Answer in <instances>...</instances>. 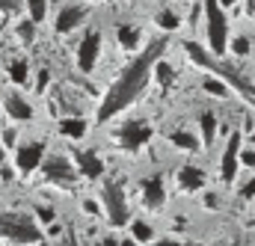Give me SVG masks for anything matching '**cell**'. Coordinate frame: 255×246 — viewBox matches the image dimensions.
Instances as JSON below:
<instances>
[{"label":"cell","mask_w":255,"mask_h":246,"mask_svg":"<svg viewBox=\"0 0 255 246\" xmlns=\"http://www.w3.org/2000/svg\"><path fill=\"white\" fill-rule=\"evenodd\" d=\"M163 51H166V39H151V42L145 45V51H139V57L119 74V80H116V83L110 86V92L104 95V101H101V107H98V122L113 119L116 113H122L125 107H130V104L142 95V89H145L151 71L157 68Z\"/></svg>","instance_id":"cell-1"},{"label":"cell","mask_w":255,"mask_h":246,"mask_svg":"<svg viewBox=\"0 0 255 246\" xmlns=\"http://www.w3.org/2000/svg\"><path fill=\"white\" fill-rule=\"evenodd\" d=\"M184 51H187V57H190L196 65H202V68H208L211 74H217L226 86H232L241 98H247L250 104L255 107V86L235 68V65H229V62H217L214 60V54L211 51H205L199 42H184Z\"/></svg>","instance_id":"cell-2"},{"label":"cell","mask_w":255,"mask_h":246,"mask_svg":"<svg viewBox=\"0 0 255 246\" xmlns=\"http://www.w3.org/2000/svg\"><path fill=\"white\" fill-rule=\"evenodd\" d=\"M0 238L9 241L12 246H30L42 241V232L27 214L6 211V214H0Z\"/></svg>","instance_id":"cell-3"},{"label":"cell","mask_w":255,"mask_h":246,"mask_svg":"<svg viewBox=\"0 0 255 246\" xmlns=\"http://www.w3.org/2000/svg\"><path fill=\"white\" fill-rule=\"evenodd\" d=\"M205 33H208V45L211 54H226L229 45V21L223 12L220 0H205Z\"/></svg>","instance_id":"cell-4"},{"label":"cell","mask_w":255,"mask_h":246,"mask_svg":"<svg viewBox=\"0 0 255 246\" xmlns=\"http://www.w3.org/2000/svg\"><path fill=\"white\" fill-rule=\"evenodd\" d=\"M101 202H104V211H107V220L113 226H128L130 223V208H128V199L122 193V187L116 181H104L101 187Z\"/></svg>","instance_id":"cell-5"},{"label":"cell","mask_w":255,"mask_h":246,"mask_svg":"<svg viewBox=\"0 0 255 246\" xmlns=\"http://www.w3.org/2000/svg\"><path fill=\"white\" fill-rule=\"evenodd\" d=\"M151 139V124L145 119H130L119 127V142L125 151H139L142 145H148Z\"/></svg>","instance_id":"cell-6"},{"label":"cell","mask_w":255,"mask_h":246,"mask_svg":"<svg viewBox=\"0 0 255 246\" xmlns=\"http://www.w3.org/2000/svg\"><path fill=\"white\" fill-rule=\"evenodd\" d=\"M42 160H45V142H24L15 148V166L21 175L36 172L42 166Z\"/></svg>","instance_id":"cell-7"},{"label":"cell","mask_w":255,"mask_h":246,"mask_svg":"<svg viewBox=\"0 0 255 246\" xmlns=\"http://www.w3.org/2000/svg\"><path fill=\"white\" fill-rule=\"evenodd\" d=\"M238 157H241V130H232V136H229V142H226V151H223V163H220V178H223V184H235Z\"/></svg>","instance_id":"cell-8"},{"label":"cell","mask_w":255,"mask_h":246,"mask_svg":"<svg viewBox=\"0 0 255 246\" xmlns=\"http://www.w3.org/2000/svg\"><path fill=\"white\" fill-rule=\"evenodd\" d=\"M98 54H101V33H86L83 39H80V48H77V65H80V71H92L95 68V62H98Z\"/></svg>","instance_id":"cell-9"},{"label":"cell","mask_w":255,"mask_h":246,"mask_svg":"<svg viewBox=\"0 0 255 246\" xmlns=\"http://www.w3.org/2000/svg\"><path fill=\"white\" fill-rule=\"evenodd\" d=\"M42 172L48 181H57V184H74V178H77V166H71L65 157H48Z\"/></svg>","instance_id":"cell-10"},{"label":"cell","mask_w":255,"mask_h":246,"mask_svg":"<svg viewBox=\"0 0 255 246\" xmlns=\"http://www.w3.org/2000/svg\"><path fill=\"white\" fill-rule=\"evenodd\" d=\"M142 199L148 208H163L166 202V190H163V175H151L142 181Z\"/></svg>","instance_id":"cell-11"},{"label":"cell","mask_w":255,"mask_h":246,"mask_svg":"<svg viewBox=\"0 0 255 246\" xmlns=\"http://www.w3.org/2000/svg\"><path fill=\"white\" fill-rule=\"evenodd\" d=\"M74 166H77V172L80 175H86V178H98L101 172H104V160L95 154V151H77L74 154Z\"/></svg>","instance_id":"cell-12"},{"label":"cell","mask_w":255,"mask_h":246,"mask_svg":"<svg viewBox=\"0 0 255 246\" xmlns=\"http://www.w3.org/2000/svg\"><path fill=\"white\" fill-rule=\"evenodd\" d=\"M83 18H86V9H83V6H65L63 12L57 15V33H71V30H77V27L83 24Z\"/></svg>","instance_id":"cell-13"},{"label":"cell","mask_w":255,"mask_h":246,"mask_svg":"<svg viewBox=\"0 0 255 246\" xmlns=\"http://www.w3.org/2000/svg\"><path fill=\"white\" fill-rule=\"evenodd\" d=\"M3 107H6V113H9L15 122H30V119H33V107H30L21 95H6V98H3Z\"/></svg>","instance_id":"cell-14"},{"label":"cell","mask_w":255,"mask_h":246,"mask_svg":"<svg viewBox=\"0 0 255 246\" xmlns=\"http://www.w3.org/2000/svg\"><path fill=\"white\" fill-rule=\"evenodd\" d=\"M178 184L184 187L187 193L202 190V187H205V172H202L199 166H181V172H178Z\"/></svg>","instance_id":"cell-15"},{"label":"cell","mask_w":255,"mask_h":246,"mask_svg":"<svg viewBox=\"0 0 255 246\" xmlns=\"http://www.w3.org/2000/svg\"><path fill=\"white\" fill-rule=\"evenodd\" d=\"M60 130H63L65 136H71V139H80L86 133V122L80 116H65L63 122H60Z\"/></svg>","instance_id":"cell-16"},{"label":"cell","mask_w":255,"mask_h":246,"mask_svg":"<svg viewBox=\"0 0 255 246\" xmlns=\"http://www.w3.org/2000/svg\"><path fill=\"white\" fill-rule=\"evenodd\" d=\"M169 142H172L175 148H181V151H196V148H199V139L193 136L190 130H175V133L169 136Z\"/></svg>","instance_id":"cell-17"},{"label":"cell","mask_w":255,"mask_h":246,"mask_svg":"<svg viewBox=\"0 0 255 246\" xmlns=\"http://www.w3.org/2000/svg\"><path fill=\"white\" fill-rule=\"evenodd\" d=\"M116 36H119V42H122V48L128 51H133L136 45H139V33L130 27V24H119V30H116Z\"/></svg>","instance_id":"cell-18"},{"label":"cell","mask_w":255,"mask_h":246,"mask_svg":"<svg viewBox=\"0 0 255 246\" xmlns=\"http://www.w3.org/2000/svg\"><path fill=\"white\" fill-rule=\"evenodd\" d=\"M202 142L205 145H211L214 142V133H217V116L214 113H202Z\"/></svg>","instance_id":"cell-19"},{"label":"cell","mask_w":255,"mask_h":246,"mask_svg":"<svg viewBox=\"0 0 255 246\" xmlns=\"http://www.w3.org/2000/svg\"><path fill=\"white\" fill-rule=\"evenodd\" d=\"M9 77H12V83H27V77H30V68H27V62H24V60L9 62Z\"/></svg>","instance_id":"cell-20"},{"label":"cell","mask_w":255,"mask_h":246,"mask_svg":"<svg viewBox=\"0 0 255 246\" xmlns=\"http://www.w3.org/2000/svg\"><path fill=\"white\" fill-rule=\"evenodd\" d=\"M130 229H133V241H139V244H151L154 232H151V226H148V223H139V220H136Z\"/></svg>","instance_id":"cell-21"},{"label":"cell","mask_w":255,"mask_h":246,"mask_svg":"<svg viewBox=\"0 0 255 246\" xmlns=\"http://www.w3.org/2000/svg\"><path fill=\"white\" fill-rule=\"evenodd\" d=\"M33 36H36V21H33V18L21 21V24H18V39H21L24 45H30V42H33Z\"/></svg>","instance_id":"cell-22"},{"label":"cell","mask_w":255,"mask_h":246,"mask_svg":"<svg viewBox=\"0 0 255 246\" xmlns=\"http://www.w3.org/2000/svg\"><path fill=\"white\" fill-rule=\"evenodd\" d=\"M157 27H163L166 33H169V30H175V27H178V15H175V12H169V9H163V12L157 15Z\"/></svg>","instance_id":"cell-23"},{"label":"cell","mask_w":255,"mask_h":246,"mask_svg":"<svg viewBox=\"0 0 255 246\" xmlns=\"http://www.w3.org/2000/svg\"><path fill=\"white\" fill-rule=\"evenodd\" d=\"M27 6H30V18H33V21H45L48 0H27Z\"/></svg>","instance_id":"cell-24"},{"label":"cell","mask_w":255,"mask_h":246,"mask_svg":"<svg viewBox=\"0 0 255 246\" xmlns=\"http://www.w3.org/2000/svg\"><path fill=\"white\" fill-rule=\"evenodd\" d=\"M202 86H205V92H214V95H220V98H223V95L229 92V86H226L223 80H217V77H208V80H205Z\"/></svg>","instance_id":"cell-25"},{"label":"cell","mask_w":255,"mask_h":246,"mask_svg":"<svg viewBox=\"0 0 255 246\" xmlns=\"http://www.w3.org/2000/svg\"><path fill=\"white\" fill-rule=\"evenodd\" d=\"M154 74H157V80H160L163 86H169V83L175 80V74H172V68H169L166 62H157V68H154Z\"/></svg>","instance_id":"cell-26"},{"label":"cell","mask_w":255,"mask_h":246,"mask_svg":"<svg viewBox=\"0 0 255 246\" xmlns=\"http://www.w3.org/2000/svg\"><path fill=\"white\" fill-rule=\"evenodd\" d=\"M232 51H235L238 57H244V54H250V39H247V36H238V39L232 42Z\"/></svg>","instance_id":"cell-27"},{"label":"cell","mask_w":255,"mask_h":246,"mask_svg":"<svg viewBox=\"0 0 255 246\" xmlns=\"http://www.w3.org/2000/svg\"><path fill=\"white\" fill-rule=\"evenodd\" d=\"M48 83H51V71H48V68H42V71H39V83H36V92H45V86H48Z\"/></svg>","instance_id":"cell-28"},{"label":"cell","mask_w":255,"mask_h":246,"mask_svg":"<svg viewBox=\"0 0 255 246\" xmlns=\"http://www.w3.org/2000/svg\"><path fill=\"white\" fill-rule=\"evenodd\" d=\"M151 246H202V244H193V241H154Z\"/></svg>","instance_id":"cell-29"},{"label":"cell","mask_w":255,"mask_h":246,"mask_svg":"<svg viewBox=\"0 0 255 246\" xmlns=\"http://www.w3.org/2000/svg\"><path fill=\"white\" fill-rule=\"evenodd\" d=\"M0 12H6V15L18 12V0H0Z\"/></svg>","instance_id":"cell-30"},{"label":"cell","mask_w":255,"mask_h":246,"mask_svg":"<svg viewBox=\"0 0 255 246\" xmlns=\"http://www.w3.org/2000/svg\"><path fill=\"white\" fill-rule=\"evenodd\" d=\"M241 196H244V199H255V178L244 187V190H241Z\"/></svg>","instance_id":"cell-31"},{"label":"cell","mask_w":255,"mask_h":246,"mask_svg":"<svg viewBox=\"0 0 255 246\" xmlns=\"http://www.w3.org/2000/svg\"><path fill=\"white\" fill-rule=\"evenodd\" d=\"M3 142H6V145H15V130H12V127L3 130Z\"/></svg>","instance_id":"cell-32"},{"label":"cell","mask_w":255,"mask_h":246,"mask_svg":"<svg viewBox=\"0 0 255 246\" xmlns=\"http://www.w3.org/2000/svg\"><path fill=\"white\" fill-rule=\"evenodd\" d=\"M241 160H244L247 166H253V169H255V151H244V154H241Z\"/></svg>","instance_id":"cell-33"},{"label":"cell","mask_w":255,"mask_h":246,"mask_svg":"<svg viewBox=\"0 0 255 246\" xmlns=\"http://www.w3.org/2000/svg\"><path fill=\"white\" fill-rule=\"evenodd\" d=\"M39 217H42L45 223H51V220H54V211H51V208H39Z\"/></svg>","instance_id":"cell-34"},{"label":"cell","mask_w":255,"mask_h":246,"mask_svg":"<svg viewBox=\"0 0 255 246\" xmlns=\"http://www.w3.org/2000/svg\"><path fill=\"white\" fill-rule=\"evenodd\" d=\"M83 211H86V214H95V211H98V205H95V202H89V199H86V202H83Z\"/></svg>","instance_id":"cell-35"},{"label":"cell","mask_w":255,"mask_h":246,"mask_svg":"<svg viewBox=\"0 0 255 246\" xmlns=\"http://www.w3.org/2000/svg\"><path fill=\"white\" fill-rule=\"evenodd\" d=\"M63 246H77V241H74V235H71V232H68V235H65Z\"/></svg>","instance_id":"cell-36"},{"label":"cell","mask_w":255,"mask_h":246,"mask_svg":"<svg viewBox=\"0 0 255 246\" xmlns=\"http://www.w3.org/2000/svg\"><path fill=\"white\" fill-rule=\"evenodd\" d=\"M205 205L208 208H217V196H205Z\"/></svg>","instance_id":"cell-37"},{"label":"cell","mask_w":255,"mask_h":246,"mask_svg":"<svg viewBox=\"0 0 255 246\" xmlns=\"http://www.w3.org/2000/svg\"><path fill=\"white\" fill-rule=\"evenodd\" d=\"M220 3H223V6H232V3H238V0H220Z\"/></svg>","instance_id":"cell-38"},{"label":"cell","mask_w":255,"mask_h":246,"mask_svg":"<svg viewBox=\"0 0 255 246\" xmlns=\"http://www.w3.org/2000/svg\"><path fill=\"white\" fill-rule=\"evenodd\" d=\"M122 246H133V241H125V244H122Z\"/></svg>","instance_id":"cell-39"},{"label":"cell","mask_w":255,"mask_h":246,"mask_svg":"<svg viewBox=\"0 0 255 246\" xmlns=\"http://www.w3.org/2000/svg\"><path fill=\"white\" fill-rule=\"evenodd\" d=\"M253 142H255V133H253Z\"/></svg>","instance_id":"cell-40"}]
</instances>
